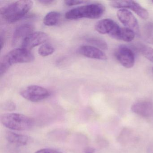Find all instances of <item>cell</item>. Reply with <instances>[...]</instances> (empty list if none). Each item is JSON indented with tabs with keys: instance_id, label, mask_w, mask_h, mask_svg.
Returning a JSON list of instances; mask_svg holds the SVG:
<instances>
[{
	"instance_id": "obj_1",
	"label": "cell",
	"mask_w": 153,
	"mask_h": 153,
	"mask_svg": "<svg viewBox=\"0 0 153 153\" xmlns=\"http://www.w3.org/2000/svg\"><path fill=\"white\" fill-rule=\"evenodd\" d=\"M33 6L31 1H19L1 8V14L7 23L13 24L25 17Z\"/></svg>"
},
{
	"instance_id": "obj_2",
	"label": "cell",
	"mask_w": 153,
	"mask_h": 153,
	"mask_svg": "<svg viewBox=\"0 0 153 153\" xmlns=\"http://www.w3.org/2000/svg\"><path fill=\"white\" fill-rule=\"evenodd\" d=\"M105 10V7L102 4L92 3L70 10L66 13L65 17L70 20L83 18L97 19L103 15Z\"/></svg>"
},
{
	"instance_id": "obj_3",
	"label": "cell",
	"mask_w": 153,
	"mask_h": 153,
	"mask_svg": "<svg viewBox=\"0 0 153 153\" xmlns=\"http://www.w3.org/2000/svg\"><path fill=\"white\" fill-rule=\"evenodd\" d=\"M34 58L29 50L22 48L12 50L3 57L1 62L0 75L2 76L13 64L32 62Z\"/></svg>"
},
{
	"instance_id": "obj_4",
	"label": "cell",
	"mask_w": 153,
	"mask_h": 153,
	"mask_svg": "<svg viewBox=\"0 0 153 153\" xmlns=\"http://www.w3.org/2000/svg\"><path fill=\"white\" fill-rule=\"evenodd\" d=\"M1 121L6 128L17 131H25L32 128L34 124L32 118L19 113H6L1 117Z\"/></svg>"
},
{
	"instance_id": "obj_5",
	"label": "cell",
	"mask_w": 153,
	"mask_h": 153,
	"mask_svg": "<svg viewBox=\"0 0 153 153\" xmlns=\"http://www.w3.org/2000/svg\"><path fill=\"white\" fill-rule=\"evenodd\" d=\"M21 96L32 102H38L45 100L50 96L49 91L45 88L36 85L28 86L20 92Z\"/></svg>"
},
{
	"instance_id": "obj_6",
	"label": "cell",
	"mask_w": 153,
	"mask_h": 153,
	"mask_svg": "<svg viewBox=\"0 0 153 153\" xmlns=\"http://www.w3.org/2000/svg\"><path fill=\"white\" fill-rule=\"evenodd\" d=\"M110 6L114 8L129 9L135 12L140 18L146 19L148 18L147 10L137 2L133 1H114L110 2Z\"/></svg>"
},
{
	"instance_id": "obj_7",
	"label": "cell",
	"mask_w": 153,
	"mask_h": 153,
	"mask_svg": "<svg viewBox=\"0 0 153 153\" xmlns=\"http://www.w3.org/2000/svg\"><path fill=\"white\" fill-rule=\"evenodd\" d=\"M114 56L118 62L126 68H131L135 63V56L132 50L125 45L117 48L114 52Z\"/></svg>"
},
{
	"instance_id": "obj_8",
	"label": "cell",
	"mask_w": 153,
	"mask_h": 153,
	"mask_svg": "<svg viewBox=\"0 0 153 153\" xmlns=\"http://www.w3.org/2000/svg\"><path fill=\"white\" fill-rule=\"evenodd\" d=\"M117 17L126 27L131 29L137 34L140 33V27L137 20L130 11L121 9L117 13Z\"/></svg>"
},
{
	"instance_id": "obj_9",
	"label": "cell",
	"mask_w": 153,
	"mask_h": 153,
	"mask_svg": "<svg viewBox=\"0 0 153 153\" xmlns=\"http://www.w3.org/2000/svg\"><path fill=\"white\" fill-rule=\"evenodd\" d=\"M49 39L47 34L42 32L33 33L21 43V48L30 51L36 46L44 44Z\"/></svg>"
},
{
	"instance_id": "obj_10",
	"label": "cell",
	"mask_w": 153,
	"mask_h": 153,
	"mask_svg": "<svg viewBox=\"0 0 153 153\" xmlns=\"http://www.w3.org/2000/svg\"><path fill=\"white\" fill-rule=\"evenodd\" d=\"M120 27L115 21L110 19H105L98 21L96 24L95 28L99 33L108 34L112 37Z\"/></svg>"
},
{
	"instance_id": "obj_11",
	"label": "cell",
	"mask_w": 153,
	"mask_h": 153,
	"mask_svg": "<svg viewBox=\"0 0 153 153\" xmlns=\"http://www.w3.org/2000/svg\"><path fill=\"white\" fill-rule=\"evenodd\" d=\"M78 51L81 55L88 58L102 61L107 59V56L104 52L94 46L82 45L79 47Z\"/></svg>"
},
{
	"instance_id": "obj_12",
	"label": "cell",
	"mask_w": 153,
	"mask_h": 153,
	"mask_svg": "<svg viewBox=\"0 0 153 153\" xmlns=\"http://www.w3.org/2000/svg\"><path fill=\"white\" fill-rule=\"evenodd\" d=\"M131 110L136 114L144 117L153 116V103L150 101L141 100L135 103L131 107Z\"/></svg>"
},
{
	"instance_id": "obj_13",
	"label": "cell",
	"mask_w": 153,
	"mask_h": 153,
	"mask_svg": "<svg viewBox=\"0 0 153 153\" xmlns=\"http://www.w3.org/2000/svg\"><path fill=\"white\" fill-rule=\"evenodd\" d=\"M34 27L30 24H25L18 27L13 36V44L16 45L19 42H23L26 38L33 33Z\"/></svg>"
},
{
	"instance_id": "obj_14",
	"label": "cell",
	"mask_w": 153,
	"mask_h": 153,
	"mask_svg": "<svg viewBox=\"0 0 153 153\" xmlns=\"http://www.w3.org/2000/svg\"><path fill=\"white\" fill-rule=\"evenodd\" d=\"M135 35V33L131 29L120 27L112 38L126 42H130L133 41Z\"/></svg>"
},
{
	"instance_id": "obj_15",
	"label": "cell",
	"mask_w": 153,
	"mask_h": 153,
	"mask_svg": "<svg viewBox=\"0 0 153 153\" xmlns=\"http://www.w3.org/2000/svg\"><path fill=\"white\" fill-rule=\"evenodd\" d=\"M6 137L9 142L17 146H25L29 140V138L27 136L12 131L7 132Z\"/></svg>"
},
{
	"instance_id": "obj_16",
	"label": "cell",
	"mask_w": 153,
	"mask_h": 153,
	"mask_svg": "<svg viewBox=\"0 0 153 153\" xmlns=\"http://www.w3.org/2000/svg\"><path fill=\"white\" fill-rule=\"evenodd\" d=\"M133 48L139 53L153 63V49L146 45L137 43L133 45Z\"/></svg>"
},
{
	"instance_id": "obj_17",
	"label": "cell",
	"mask_w": 153,
	"mask_h": 153,
	"mask_svg": "<svg viewBox=\"0 0 153 153\" xmlns=\"http://www.w3.org/2000/svg\"><path fill=\"white\" fill-rule=\"evenodd\" d=\"M60 19V13L57 11H51L45 15L43 23L47 26H54L59 24Z\"/></svg>"
},
{
	"instance_id": "obj_18",
	"label": "cell",
	"mask_w": 153,
	"mask_h": 153,
	"mask_svg": "<svg viewBox=\"0 0 153 153\" xmlns=\"http://www.w3.org/2000/svg\"><path fill=\"white\" fill-rule=\"evenodd\" d=\"M142 36L147 42L153 45V22H149L144 26Z\"/></svg>"
},
{
	"instance_id": "obj_19",
	"label": "cell",
	"mask_w": 153,
	"mask_h": 153,
	"mask_svg": "<svg viewBox=\"0 0 153 153\" xmlns=\"http://www.w3.org/2000/svg\"><path fill=\"white\" fill-rule=\"evenodd\" d=\"M85 40L88 43L94 45V47L100 49V50H107L108 45L105 41L98 37L90 36L85 37Z\"/></svg>"
},
{
	"instance_id": "obj_20",
	"label": "cell",
	"mask_w": 153,
	"mask_h": 153,
	"mask_svg": "<svg viewBox=\"0 0 153 153\" xmlns=\"http://www.w3.org/2000/svg\"><path fill=\"white\" fill-rule=\"evenodd\" d=\"M54 51V47L49 43L43 44L38 49V53L42 57H46L51 55Z\"/></svg>"
},
{
	"instance_id": "obj_21",
	"label": "cell",
	"mask_w": 153,
	"mask_h": 153,
	"mask_svg": "<svg viewBox=\"0 0 153 153\" xmlns=\"http://www.w3.org/2000/svg\"><path fill=\"white\" fill-rule=\"evenodd\" d=\"M2 107L5 111H11L15 110L16 108V105L15 103L12 101H8L4 103Z\"/></svg>"
},
{
	"instance_id": "obj_22",
	"label": "cell",
	"mask_w": 153,
	"mask_h": 153,
	"mask_svg": "<svg viewBox=\"0 0 153 153\" xmlns=\"http://www.w3.org/2000/svg\"><path fill=\"white\" fill-rule=\"evenodd\" d=\"M87 2V1H71V0H67L64 1L65 5L68 7H71V6H76V5H80L83 3Z\"/></svg>"
},
{
	"instance_id": "obj_23",
	"label": "cell",
	"mask_w": 153,
	"mask_h": 153,
	"mask_svg": "<svg viewBox=\"0 0 153 153\" xmlns=\"http://www.w3.org/2000/svg\"><path fill=\"white\" fill-rule=\"evenodd\" d=\"M38 2L41 4H43V5H50L56 2V1H52V0H42V1H39Z\"/></svg>"
},
{
	"instance_id": "obj_24",
	"label": "cell",
	"mask_w": 153,
	"mask_h": 153,
	"mask_svg": "<svg viewBox=\"0 0 153 153\" xmlns=\"http://www.w3.org/2000/svg\"><path fill=\"white\" fill-rule=\"evenodd\" d=\"M95 152V149L91 147H87L84 149V153H94Z\"/></svg>"
},
{
	"instance_id": "obj_25",
	"label": "cell",
	"mask_w": 153,
	"mask_h": 153,
	"mask_svg": "<svg viewBox=\"0 0 153 153\" xmlns=\"http://www.w3.org/2000/svg\"><path fill=\"white\" fill-rule=\"evenodd\" d=\"M35 153H51L50 149H43L36 151Z\"/></svg>"
},
{
	"instance_id": "obj_26",
	"label": "cell",
	"mask_w": 153,
	"mask_h": 153,
	"mask_svg": "<svg viewBox=\"0 0 153 153\" xmlns=\"http://www.w3.org/2000/svg\"><path fill=\"white\" fill-rule=\"evenodd\" d=\"M1 42H0V43H1V49H2L3 46H4V42H5V40H4V37H3V36L2 34L1 35Z\"/></svg>"
},
{
	"instance_id": "obj_27",
	"label": "cell",
	"mask_w": 153,
	"mask_h": 153,
	"mask_svg": "<svg viewBox=\"0 0 153 153\" xmlns=\"http://www.w3.org/2000/svg\"><path fill=\"white\" fill-rule=\"evenodd\" d=\"M50 150H51V153H62V152H61V151L56 150V149H50Z\"/></svg>"
},
{
	"instance_id": "obj_28",
	"label": "cell",
	"mask_w": 153,
	"mask_h": 153,
	"mask_svg": "<svg viewBox=\"0 0 153 153\" xmlns=\"http://www.w3.org/2000/svg\"><path fill=\"white\" fill-rule=\"evenodd\" d=\"M152 72H153V68H152Z\"/></svg>"
},
{
	"instance_id": "obj_29",
	"label": "cell",
	"mask_w": 153,
	"mask_h": 153,
	"mask_svg": "<svg viewBox=\"0 0 153 153\" xmlns=\"http://www.w3.org/2000/svg\"><path fill=\"white\" fill-rule=\"evenodd\" d=\"M151 2H152V3H153V1H151Z\"/></svg>"
}]
</instances>
